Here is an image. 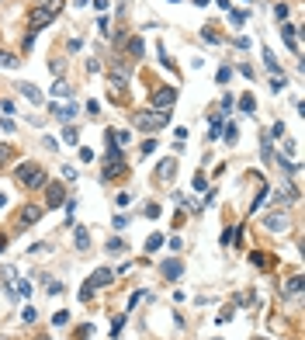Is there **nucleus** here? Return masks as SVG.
Segmentation results:
<instances>
[{
	"label": "nucleus",
	"instance_id": "obj_1",
	"mask_svg": "<svg viewBox=\"0 0 305 340\" xmlns=\"http://www.w3.org/2000/svg\"><path fill=\"white\" fill-rule=\"evenodd\" d=\"M132 125L143 128V132H160L163 125H170V111H156V108L135 111V115H132Z\"/></svg>",
	"mask_w": 305,
	"mask_h": 340
},
{
	"label": "nucleus",
	"instance_id": "obj_2",
	"mask_svg": "<svg viewBox=\"0 0 305 340\" xmlns=\"http://www.w3.org/2000/svg\"><path fill=\"white\" fill-rule=\"evenodd\" d=\"M14 177H17V184H25V187H45V184H49V177H45V170L38 167V163H31V160H25V163H17Z\"/></svg>",
	"mask_w": 305,
	"mask_h": 340
},
{
	"label": "nucleus",
	"instance_id": "obj_3",
	"mask_svg": "<svg viewBox=\"0 0 305 340\" xmlns=\"http://www.w3.org/2000/svg\"><path fill=\"white\" fill-rule=\"evenodd\" d=\"M59 7H63V0H52V4H35L31 7V17H28V28L38 31L45 25H52V17L59 14Z\"/></svg>",
	"mask_w": 305,
	"mask_h": 340
},
{
	"label": "nucleus",
	"instance_id": "obj_4",
	"mask_svg": "<svg viewBox=\"0 0 305 340\" xmlns=\"http://www.w3.org/2000/svg\"><path fill=\"white\" fill-rule=\"evenodd\" d=\"M149 101H153V108H156V111H170V108H174V101H177V87H167V84L153 87Z\"/></svg>",
	"mask_w": 305,
	"mask_h": 340
},
{
	"label": "nucleus",
	"instance_id": "obj_5",
	"mask_svg": "<svg viewBox=\"0 0 305 340\" xmlns=\"http://www.w3.org/2000/svg\"><path fill=\"white\" fill-rule=\"evenodd\" d=\"M42 205H25V209H21V215H17V229H25V226H31V222H38V219H42Z\"/></svg>",
	"mask_w": 305,
	"mask_h": 340
},
{
	"label": "nucleus",
	"instance_id": "obj_6",
	"mask_svg": "<svg viewBox=\"0 0 305 340\" xmlns=\"http://www.w3.org/2000/svg\"><path fill=\"white\" fill-rule=\"evenodd\" d=\"M111 281H115V271H111V268H97V271H94V274L87 278L90 288H108Z\"/></svg>",
	"mask_w": 305,
	"mask_h": 340
},
{
	"label": "nucleus",
	"instance_id": "obj_7",
	"mask_svg": "<svg viewBox=\"0 0 305 340\" xmlns=\"http://www.w3.org/2000/svg\"><path fill=\"white\" fill-rule=\"evenodd\" d=\"M263 226L271 229V233H284V229L291 226V219H288V212H271L263 219Z\"/></svg>",
	"mask_w": 305,
	"mask_h": 340
},
{
	"label": "nucleus",
	"instance_id": "obj_8",
	"mask_svg": "<svg viewBox=\"0 0 305 340\" xmlns=\"http://www.w3.org/2000/svg\"><path fill=\"white\" fill-rule=\"evenodd\" d=\"M45 187H49V209L66 205V187H63V184H56V181H52V184H45Z\"/></svg>",
	"mask_w": 305,
	"mask_h": 340
},
{
	"label": "nucleus",
	"instance_id": "obj_9",
	"mask_svg": "<svg viewBox=\"0 0 305 340\" xmlns=\"http://www.w3.org/2000/svg\"><path fill=\"white\" fill-rule=\"evenodd\" d=\"M174 174H177V160H160V167H156V181H174Z\"/></svg>",
	"mask_w": 305,
	"mask_h": 340
},
{
	"label": "nucleus",
	"instance_id": "obj_10",
	"mask_svg": "<svg viewBox=\"0 0 305 340\" xmlns=\"http://www.w3.org/2000/svg\"><path fill=\"white\" fill-rule=\"evenodd\" d=\"M277 292H281V295H284V298H295V295H298V292H302V278H298V274H295V278H288V281L281 285Z\"/></svg>",
	"mask_w": 305,
	"mask_h": 340
},
{
	"label": "nucleus",
	"instance_id": "obj_11",
	"mask_svg": "<svg viewBox=\"0 0 305 340\" xmlns=\"http://www.w3.org/2000/svg\"><path fill=\"white\" fill-rule=\"evenodd\" d=\"M277 205L284 201V205H291V201H298V187H291V184H284V187H277Z\"/></svg>",
	"mask_w": 305,
	"mask_h": 340
},
{
	"label": "nucleus",
	"instance_id": "obj_12",
	"mask_svg": "<svg viewBox=\"0 0 305 340\" xmlns=\"http://www.w3.org/2000/svg\"><path fill=\"white\" fill-rule=\"evenodd\" d=\"M180 271H184L180 260H167V264H163V278H167V281H174V278H180Z\"/></svg>",
	"mask_w": 305,
	"mask_h": 340
},
{
	"label": "nucleus",
	"instance_id": "obj_13",
	"mask_svg": "<svg viewBox=\"0 0 305 340\" xmlns=\"http://www.w3.org/2000/svg\"><path fill=\"white\" fill-rule=\"evenodd\" d=\"M17 90H21L31 104H42V90H35V84H17Z\"/></svg>",
	"mask_w": 305,
	"mask_h": 340
},
{
	"label": "nucleus",
	"instance_id": "obj_14",
	"mask_svg": "<svg viewBox=\"0 0 305 340\" xmlns=\"http://www.w3.org/2000/svg\"><path fill=\"white\" fill-rule=\"evenodd\" d=\"M295 25H284V28H281V35H284V42H288V49L291 52H298V35H295Z\"/></svg>",
	"mask_w": 305,
	"mask_h": 340
},
{
	"label": "nucleus",
	"instance_id": "obj_15",
	"mask_svg": "<svg viewBox=\"0 0 305 340\" xmlns=\"http://www.w3.org/2000/svg\"><path fill=\"white\" fill-rule=\"evenodd\" d=\"M73 243H76V250H87L90 247V233L84 226H76V233H73Z\"/></svg>",
	"mask_w": 305,
	"mask_h": 340
},
{
	"label": "nucleus",
	"instance_id": "obj_16",
	"mask_svg": "<svg viewBox=\"0 0 305 340\" xmlns=\"http://www.w3.org/2000/svg\"><path fill=\"white\" fill-rule=\"evenodd\" d=\"M239 111H243V115H253V111H257V101H253V94H243V98H239Z\"/></svg>",
	"mask_w": 305,
	"mask_h": 340
},
{
	"label": "nucleus",
	"instance_id": "obj_17",
	"mask_svg": "<svg viewBox=\"0 0 305 340\" xmlns=\"http://www.w3.org/2000/svg\"><path fill=\"white\" fill-rule=\"evenodd\" d=\"M52 115H56V118H63V122H73V118H76V104H66L63 111H59V108H52Z\"/></svg>",
	"mask_w": 305,
	"mask_h": 340
},
{
	"label": "nucleus",
	"instance_id": "obj_18",
	"mask_svg": "<svg viewBox=\"0 0 305 340\" xmlns=\"http://www.w3.org/2000/svg\"><path fill=\"white\" fill-rule=\"evenodd\" d=\"M263 66H267V70L274 73V77L281 73V66H277V59H274V52H271V49H263Z\"/></svg>",
	"mask_w": 305,
	"mask_h": 340
},
{
	"label": "nucleus",
	"instance_id": "obj_19",
	"mask_svg": "<svg viewBox=\"0 0 305 340\" xmlns=\"http://www.w3.org/2000/svg\"><path fill=\"white\" fill-rule=\"evenodd\" d=\"M70 94H73L70 84H63V80H56V84H52V98H70Z\"/></svg>",
	"mask_w": 305,
	"mask_h": 340
},
{
	"label": "nucleus",
	"instance_id": "obj_20",
	"mask_svg": "<svg viewBox=\"0 0 305 340\" xmlns=\"http://www.w3.org/2000/svg\"><path fill=\"white\" fill-rule=\"evenodd\" d=\"M17 63H21V59H14L11 52H4V49H0V70H14Z\"/></svg>",
	"mask_w": 305,
	"mask_h": 340
},
{
	"label": "nucleus",
	"instance_id": "obj_21",
	"mask_svg": "<svg viewBox=\"0 0 305 340\" xmlns=\"http://www.w3.org/2000/svg\"><path fill=\"white\" fill-rule=\"evenodd\" d=\"M129 52H132V56H143L146 42H143V39H129Z\"/></svg>",
	"mask_w": 305,
	"mask_h": 340
},
{
	"label": "nucleus",
	"instance_id": "obj_22",
	"mask_svg": "<svg viewBox=\"0 0 305 340\" xmlns=\"http://www.w3.org/2000/svg\"><path fill=\"white\" fill-rule=\"evenodd\" d=\"M215 80H218V84H229V80H233V70H229V66H218Z\"/></svg>",
	"mask_w": 305,
	"mask_h": 340
},
{
	"label": "nucleus",
	"instance_id": "obj_23",
	"mask_svg": "<svg viewBox=\"0 0 305 340\" xmlns=\"http://www.w3.org/2000/svg\"><path fill=\"white\" fill-rule=\"evenodd\" d=\"M160 247H163V236H160V233H153V236L146 240V250H160Z\"/></svg>",
	"mask_w": 305,
	"mask_h": 340
},
{
	"label": "nucleus",
	"instance_id": "obj_24",
	"mask_svg": "<svg viewBox=\"0 0 305 340\" xmlns=\"http://www.w3.org/2000/svg\"><path fill=\"white\" fill-rule=\"evenodd\" d=\"M284 87H288V80H284V73H277L274 80H271V90H277V94H281Z\"/></svg>",
	"mask_w": 305,
	"mask_h": 340
},
{
	"label": "nucleus",
	"instance_id": "obj_25",
	"mask_svg": "<svg viewBox=\"0 0 305 340\" xmlns=\"http://www.w3.org/2000/svg\"><path fill=\"white\" fill-rule=\"evenodd\" d=\"M201 35H205V42H212V45H218V42H222L215 28H201Z\"/></svg>",
	"mask_w": 305,
	"mask_h": 340
},
{
	"label": "nucleus",
	"instance_id": "obj_26",
	"mask_svg": "<svg viewBox=\"0 0 305 340\" xmlns=\"http://www.w3.org/2000/svg\"><path fill=\"white\" fill-rule=\"evenodd\" d=\"M52 323H56V326H66V323H70V312H66V309H59L56 316H52Z\"/></svg>",
	"mask_w": 305,
	"mask_h": 340
},
{
	"label": "nucleus",
	"instance_id": "obj_27",
	"mask_svg": "<svg viewBox=\"0 0 305 340\" xmlns=\"http://www.w3.org/2000/svg\"><path fill=\"white\" fill-rule=\"evenodd\" d=\"M63 142H70V146L76 142V128H73V125H66V128H63Z\"/></svg>",
	"mask_w": 305,
	"mask_h": 340
},
{
	"label": "nucleus",
	"instance_id": "obj_28",
	"mask_svg": "<svg viewBox=\"0 0 305 340\" xmlns=\"http://www.w3.org/2000/svg\"><path fill=\"white\" fill-rule=\"evenodd\" d=\"M233 240H236V233H233V229H222V236H218V243H222V247H229Z\"/></svg>",
	"mask_w": 305,
	"mask_h": 340
},
{
	"label": "nucleus",
	"instance_id": "obj_29",
	"mask_svg": "<svg viewBox=\"0 0 305 340\" xmlns=\"http://www.w3.org/2000/svg\"><path fill=\"white\" fill-rule=\"evenodd\" d=\"M45 292H49V295H59V292H63V281H52V278H49V285H45Z\"/></svg>",
	"mask_w": 305,
	"mask_h": 340
},
{
	"label": "nucleus",
	"instance_id": "obj_30",
	"mask_svg": "<svg viewBox=\"0 0 305 340\" xmlns=\"http://www.w3.org/2000/svg\"><path fill=\"white\" fill-rule=\"evenodd\" d=\"M90 333H94V326H90V323L87 326H76V340H87Z\"/></svg>",
	"mask_w": 305,
	"mask_h": 340
},
{
	"label": "nucleus",
	"instance_id": "obj_31",
	"mask_svg": "<svg viewBox=\"0 0 305 340\" xmlns=\"http://www.w3.org/2000/svg\"><path fill=\"white\" fill-rule=\"evenodd\" d=\"M274 17H277V21H284V17H288V4H277V7H274Z\"/></svg>",
	"mask_w": 305,
	"mask_h": 340
},
{
	"label": "nucleus",
	"instance_id": "obj_32",
	"mask_svg": "<svg viewBox=\"0 0 305 340\" xmlns=\"http://www.w3.org/2000/svg\"><path fill=\"white\" fill-rule=\"evenodd\" d=\"M229 21H233V25H243V21H247V11H233Z\"/></svg>",
	"mask_w": 305,
	"mask_h": 340
},
{
	"label": "nucleus",
	"instance_id": "obj_33",
	"mask_svg": "<svg viewBox=\"0 0 305 340\" xmlns=\"http://www.w3.org/2000/svg\"><path fill=\"white\" fill-rule=\"evenodd\" d=\"M146 215H149V219H156V215H160V205H156V201H149V205H146Z\"/></svg>",
	"mask_w": 305,
	"mask_h": 340
},
{
	"label": "nucleus",
	"instance_id": "obj_34",
	"mask_svg": "<svg viewBox=\"0 0 305 340\" xmlns=\"http://www.w3.org/2000/svg\"><path fill=\"white\" fill-rule=\"evenodd\" d=\"M7 160H11V146H0V170H4Z\"/></svg>",
	"mask_w": 305,
	"mask_h": 340
},
{
	"label": "nucleus",
	"instance_id": "obj_35",
	"mask_svg": "<svg viewBox=\"0 0 305 340\" xmlns=\"http://www.w3.org/2000/svg\"><path fill=\"white\" fill-rule=\"evenodd\" d=\"M233 111V94H226V98H222V115H229Z\"/></svg>",
	"mask_w": 305,
	"mask_h": 340
},
{
	"label": "nucleus",
	"instance_id": "obj_36",
	"mask_svg": "<svg viewBox=\"0 0 305 340\" xmlns=\"http://www.w3.org/2000/svg\"><path fill=\"white\" fill-rule=\"evenodd\" d=\"M108 250H111V254H121V250H125V243H121V240H111V243H108Z\"/></svg>",
	"mask_w": 305,
	"mask_h": 340
},
{
	"label": "nucleus",
	"instance_id": "obj_37",
	"mask_svg": "<svg viewBox=\"0 0 305 340\" xmlns=\"http://www.w3.org/2000/svg\"><path fill=\"white\" fill-rule=\"evenodd\" d=\"M21 316H25V323H35V319H38V312L31 309V306H28V309H25V312H21Z\"/></svg>",
	"mask_w": 305,
	"mask_h": 340
},
{
	"label": "nucleus",
	"instance_id": "obj_38",
	"mask_svg": "<svg viewBox=\"0 0 305 340\" xmlns=\"http://www.w3.org/2000/svg\"><path fill=\"white\" fill-rule=\"evenodd\" d=\"M153 149H156V139H146V142H143V156H149Z\"/></svg>",
	"mask_w": 305,
	"mask_h": 340
},
{
	"label": "nucleus",
	"instance_id": "obj_39",
	"mask_svg": "<svg viewBox=\"0 0 305 340\" xmlns=\"http://www.w3.org/2000/svg\"><path fill=\"white\" fill-rule=\"evenodd\" d=\"M229 319H233V309H229V306H226V309L218 312V323H229Z\"/></svg>",
	"mask_w": 305,
	"mask_h": 340
},
{
	"label": "nucleus",
	"instance_id": "obj_40",
	"mask_svg": "<svg viewBox=\"0 0 305 340\" xmlns=\"http://www.w3.org/2000/svg\"><path fill=\"white\" fill-rule=\"evenodd\" d=\"M17 295H31V285L28 281H17Z\"/></svg>",
	"mask_w": 305,
	"mask_h": 340
},
{
	"label": "nucleus",
	"instance_id": "obj_41",
	"mask_svg": "<svg viewBox=\"0 0 305 340\" xmlns=\"http://www.w3.org/2000/svg\"><path fill=\"white\" fill-rule=\"evenodd\" d=\"M194 187H198V191H205V187H208V181H205L201 174H194Z\"/></svg>",
	"mask_w": 305,
	"mask_h": 340
},
{
	"label": "nucleus",
	"instance_id": "obj_42",
	"mask_svg": "<svg viewBox=\"0 0 305 340\" xmlns=\"http://www.w3.org/2000/svg\"><path fill=\"white\" fill-rule=\"evenodd\" d=\"M90 295H94V288H90V285H84V288H80V298H84V302H90Z\"/></svg>",
	"mask_w": 305,
	"mask_h": 340
},
{
	"label": "nucleus",
	"instance_id": "obj_43",
	"mask_svg": "<svg viewBox=\"0 0 305 340\" xmlns=\"http://www.w3.org/2000/svg\"><path fill=\"white\" fill-rule=\"evenodd\" d=\"M90 4H94L97 11H108V0H90Z\"/></svg>",
	"mask_w": 305,
	"mask_h": 340
},
{
	"label": "nucleus",
	"instance_id": "obj_44",
	"mask_svg": "<svg viewBox=\"0 0 305 340\" xmlns=\"http://www.w3.org/2000/svg\"><path fill=\"white\" fill-rule=\"evenodd\" d=\"M4 205H7V195H4V191H0V209H4Z\"/></svg>",
	"mask_w": 305,
	"mask_h": 340
},
{
	"label": "nucleus",
	"instance_id": "obj_45",
	"mask_svg": "<svg viewBox=\"0 0 305 340\" xmlns=\"http://www.w3.org/2000/svg\"><path fill=\"white\" fill-rule=\"evenodd\" d=\"M194 4H198V7H208V0H194Z\"/></svg>",
	"mask_w": 305,
	"mask_h": 340
},
{
	"label": "nucleus",
	"instance_id": "obj_46",
	"mask_svg": "<svg viewBox=\"0 0 305 340\" xmlns=\"http://www.w3.org/2000/svg\"><path fill=\"white\" fill-rule=\"evenodd\" d=\"M35 4H52V0H35Z\"/></svg>",
	"mask_w": 305,
	"mask_h": 340
},
{
	"label": "nucleus",
	"instance_id": "obj_47",
	"mask_svg": "<svg viewBox=\"0 0 305 340\" xmlns=\"http://www.w3.org/2000/svg\"><path fill=\"white\" fill-rule=\"evenodd\" d=\"M253 340H267V337H253Z\"/></svg>",
	"mask_w": 305,
	"mask_h": 340
},
{
	"label": "nucleus",
	"instance_id": "obj_48",
	"mask_svg": "<svg viewBox=\"0 0 305 340\" xmlns=\"http://www.w3.org/2000/svg\"><path fill=\"white\" fill-rule=\"evenodd\" d=\"M170 4H177V0H170Z\"/></svg>",
	"mask_w": 305,
	"mask_h": 340
},
{
	"label": "nucleus",
	"instance_id": "obj_49",
	"mask_svg": "<svg viewBox=\"0 0 305 340\" xmlns=\"http://www.w3.org/2000/svg\"><path fill=\"white\" fill-rule=\"evenodd\" d=\"M0 247H4V243H0Z\"/></svg>",
	"mask_w": 305,
	"mask_h": 340
}]
</instances>
